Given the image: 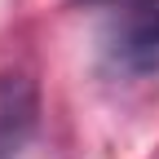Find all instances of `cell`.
Here are the masks:
<instances>
[{"label": "cell", "instance_id": "cell-1", "mask_svg": "<svg viewBox=\"0 0 159 159\" xmlns=\"http://www.w3.org/2000/svg\"><path fill=\"white\" fill-rule=\"evenodd\" d=\"M106 57L128 75L159 71V0H124L106 27Z\"/></svg>", "mask_w": 159, "mask_h": 159}, {"label": "cell", "instance_id": "cell-2", "mask_svg": "<svg viewBox=\"0 0 159 159\" xmlns=\"http://www.w3.org/2000/svg\"><path fill=\"white\" fill-rule=\"evenodd\" d=\"M40 124V93H35V80L22 71H5L0 75V159L18 155L31 133Z\"/></svg>", "mask_w": 159, "mask_h": 159}]
</instances>
